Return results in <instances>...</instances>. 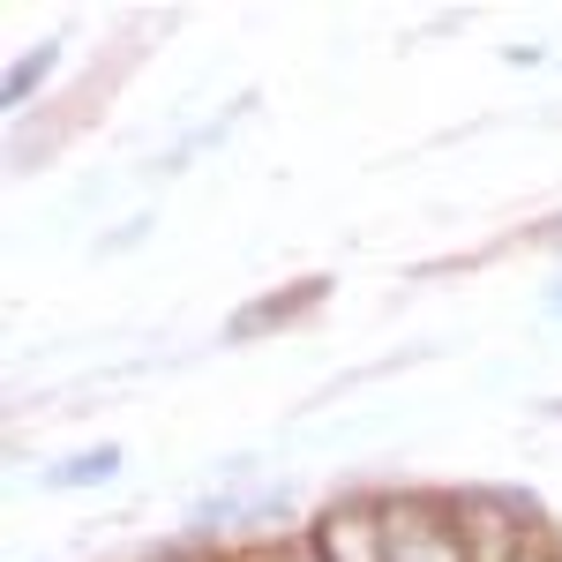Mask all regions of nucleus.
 <instances>
[{
  "label": "nucleus",
  "mask_w": 562,
  "mask_h": 562,
  "mask_svg": "<svg viewBox=\"0 0 562 562\" xmlns=\"http://www.w3.org/2000/svg\"><path fill=\"white\" fill-rule=\"evenodd\" d=\"M383 518H390V562H473L450 503H383Z\"/></svg>",
  "instance_id": "1"
},
{
  "label": "nucleus",
  "mask_w": 562,
  "mask_h": 562,
  "mask_svg": "<svg viewBox=\"0 0 562 562\" xmlns=\"http://www.w3.org/2000/svg\"><path fill=\"white\" fill-rule=\"evenodd\" d=\"M315 555L323 562H390V518L383 503H352L315 525Z\"/></svg>",
  "instance_id": "2"
},
{
  "label": "nucleus",
  "mask_w": 562,
  "mask_h": 562,
  "mask_svg": "<svg viewBox=\"0 0 562 562\" xmlns=\"http://www.w3.org/2000/svg\"><path fill=\"white\" fill-rule=\"evenodd\" d=\"M510 562H555V555H548L540 540H525V548H518V555H510Z\"/></svg>",
  "instance_id": "3"
},
{
  "label": "nucleus",
  "mask_w": 562,
  "mask_h": 562,
  "mask_svg": "<svg viewBox=\"0 0 562 562\" xmlns=\"http://www.w3.org/2000/svg\"><path fill=\"white\" fill-rule=\"evenodd\" d=\"M188 562H217V555H188Z\"/></svg>",
  "instance_id": "4"
},
{
  "label": "nucleus",
  "mask_w": 562,
  "mask_h": 562,
  "mask_svg": "<svg viewBox=\"0 0 562 562\" xmlns=\"http://www.w3.org/2000/svg\"><path fill=\"white\" fill-rule=\"evenodd\" d=\"M555 562H562V555H555Z\"/></svg>",
  "instance_id": "5"
}]
</instances>
